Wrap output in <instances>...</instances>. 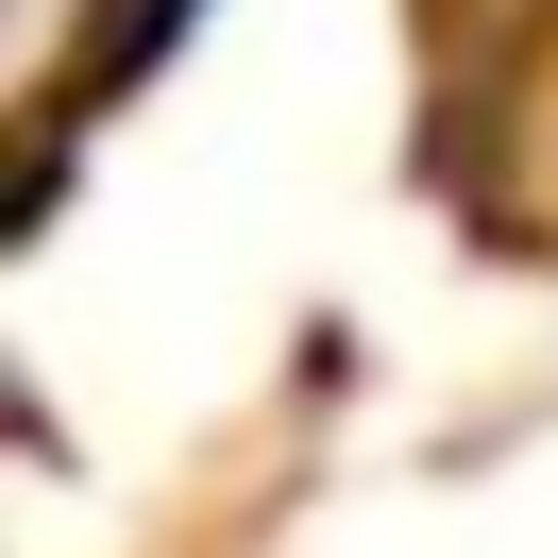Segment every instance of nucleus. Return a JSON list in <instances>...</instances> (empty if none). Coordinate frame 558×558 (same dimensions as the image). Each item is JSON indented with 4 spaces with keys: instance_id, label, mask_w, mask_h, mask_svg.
Masks as SVG:
<instances>
[{
    "instance_id": "nucleus-1",
    "label": "nucleus",
    "mask_w": 558,
    "mask_h": 558,
    "mask_svg": "<svg viewBox=\"0 0 558 558\" xmlns=\"http://www.w3.org/2000/svg\"><path fill=\"white\" fill-rule=\"evenodd\" d=\"M186 17H204V0H102V69H85V85H136L153 51L186 35Z\"/></svg>"
}]
</instances>
